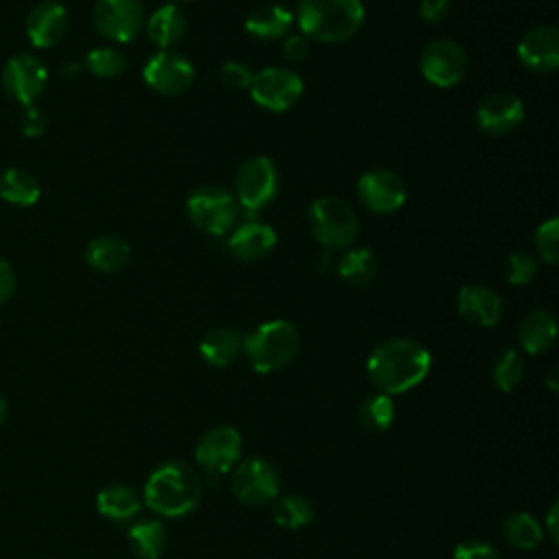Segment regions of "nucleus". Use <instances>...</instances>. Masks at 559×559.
Masks as SVG:
<instances>
[{
	"label": "nucleus",
	"instance_id": "8",
	"mask_svg": "<svg viewBox=\"0 0 559 559\" xmlns=\"http://www.w3.org/2000/svg\"><path fill=\"white\" fill-rule=\"evenodd\" d=\"M251 98L266 111L282 114L290 109L304 94V81L297 72L280 66L264 68L251 76Z\"/></svg>",
	"mask_w": 559,
	"mask_h": 559
},
{
	"label": "nucleus",
	"instance_id": "17",
	"mask_svg": "<svg viewBox=\"0 0 559 559\" xmlns=\"http://www.w3.org/2000/svg\"><path fill=\"white\" fill-rule=\"evenodd\" d=\"M524 105L515 94L496 92L485 96L476 107V124L487 135H507L520 127Z\"/></svg>",
	"mask_w": 559,
	"mask_h": 559
},
{
	"label": "nucleus",
	"instance_id": "40",
	"mask_svg": "<svg viewBox=\"0 0 559 559\" xmlns=\"http://www.w3.org/2000/svg\"><path fill=\"white\" fill-rule=\"evenodd\" d=\"M454 559H500V557L496 548H491L489 544H483L478 539H467L454 548Z\"/></svg>",
	"mask_w": 559,
	"mask_h": 559
},
{
	"label": "nucleus",
	"instance_id": "6",
	"mask_svg": "<svg viewBox=\"0 0 559 559\" xmlns=\"http://www.w3.org/2000/svg\"><path fill=\"white\" fill-rule=\"evenodd\" d=\"M277 188L280 175L266 155L247 157L234 175V197L249 218H255L275 199Z\"/></svg>",
	"mask_w": 559,
	"mask_h": 559
},
{
	"label": "nucleus",
	"instance_id": "10",
	"mask_svg": "<svg viewBox=\"0 0 559 559\" xmlns=\"http://www.w3.org/2000/svg\"><path fill=\"white\" fill-rule=\"evenodd\" d=\"M467 52L452 39H432L419 55V70L424 79L437 87H452L467 74Z\"/></svg>",
	"mask_w": 559,
	"mask_h": 559
},
{
	"label": "nucleus",
	"instance_id": "31",
	"mask_svg": "<svg viewBox=\"0 0 559 559\" xmlns=\"http://www.w3.org/2000/svg\"><path fill=\"white\" fill-rule=\"evenodd\" d=\"M393 415H395L393 400L391 395H384V393L369 395L358 406V421L369 432L386 430L393 424Z\"/></svg>",
	"mask_w": 559,
	"mask_h": 559
},
{
	"label": "nucleus",
	"instance_id": "1",
	"mask_svg": "<svg viewBox=\"0 0 559 559\" xmlns=\"http://www.w3.org/2000/svg\"><path fill=\"white\" fill-rule=\"evenodd\" d=\"M430 371L428 349L413 338H389L367 358V373L384 395L404 393L417 386Z\"/></svg>",
	"mask_w": 559,
	"mask_h": 559
},
{
	"label": "nucleus",
	"instance_id": "23",
	"mask_svg": "<svg viewBox=\"0 0 559 559\" xmlns=\"http://www.w3.org/2000/svg\"><path fill=\"white\" fill-rule=\"evenodd\" d=\"M186 26L188 20L183 11L175 2H168L151 13L146 22V35L157 48L170 50L186 35Z\"/></svg>",
	"mask_w": 559,
	"mask_h": 559
},
{
	"label": "nucleus",
	"instance_id": "33",
	"mask_svg": "<svg viewBox=\"0 0 559 559\" xmlns=\"http://www.w3.org/2000/svg\"><path fill=\"white\" fill-rule=\"evenodd\" d=\"M493 382L502 393H509L513 389L520 386V382L524 380V358L518 349H504L491 369Z\"/></svg>",
	"mask_w": 559,
	"mask_h": 559
},
{
	"label": "nucleus",
	"instance_id": "16",
	"mask_svg": "<svg viewBox=\"0 0 559 559\" xmlns=\"http://www.w3.org/2000/svg\"><path fill=\"white\" fill-rule=\"evenodd\" d=\"M518 59L531 72H555L559 66V31L550 24L526 31L518 41Z\"/></svg>",
	"mask_w": 559,
	"mask_h": 559
},
{
	"label": "nucleus",
	"instance_id": "19",
	"mask_svg": "<svg viewBox=\"0 0 559 559\" xmlns=\"http://www.w3.org/2000/svg\"><path fill=\"white\" fill-rule=\"evenodd\" d=\"M459 314L480 328H491L502 317V299L485 284H467L456 295Z\"/></svg>",
	"mask_w": 559,
	"mask_h": 559
},
{
	"label": "nucleus",
	"instance_id": "36",
	"mask_svg": "<svg viewBox=\"0 0 559 559\" xmlns=\"http://www.w3.org/2000/svg\"><path fill=\"white\" fill-rule=\"evenodd\" d=\"M537 258L528 251H513L509 258H507V280L509 284L513 286H524V284H531L537 275Z\"/></svg>",
	"mask_w": 559,
	"mask_h": 559
},
{
	"label": "nucleus",
	"instance_id": "38",
	"mask_svg": "<svg viewBox=\"0 0 559 559\" xmlns=\"http://www.w3.org/2000/svg\"><path fill=\"white\" fill-rule=\"evenodd\" d=\"M46 114L35 107V105H28L22 109V116H20V131L24 138H41L46 133Z\"/></svg>",
	"mask_w": 559,
	"mask_h": 559
},
{
	"label": "nucleus",
	"instance_id": "29",
	"mask_svg": "<svg viewBox=\"0 0 559 559\" xmlns=\"http://www.w3.org/2000/svg\"><path fill=\"white\" fill-rule=\"evenodd\" d=\"M271 513L277 526L297 531L312 520V504L308 498L299 493H284L273 500Z\"/></svg>",
	"mask_w": 559,
	"mask_h": 559
},
{
	"label": "nucleus",
	"instance_id": "12",
	"mask_svg": "<svg viewBox=\"0 0 559 559\" xmlns=\"http://www.w3.org/2000/svg\"><path fill=\"white\" fill-rule=\"evenodd\" d=\"M229 485L234 496L251 507L273 502L280 493V476L264 459H245L236 463Z\"/></svg>",
	"mask_w": 559,
	"mask_h": 559
},
{
	"label": "nucleus",
	"instance_id": "37",
	"mask_svg": "<svg viewBox=\"0 0 559 559\" xmlns=\"http://www.w3.org/2000/svg\"><path fill=\"white\" fill-rule=\"evenodd\" d=\"M221 81H223V85H227V87H231V90H249V83H251V76H253V72L245 66V63H240V61H236V59H231V61H225L223 66H221Z\"/></svg>",
	"mask_w": 559,
	"mask_h": 559
},
{
	"label": "nucleus",
	"instance_id": "44",
	"mask_svg": "<svg viewBox=\"0 0 559 559\" xmlns=\"http://www.w3.org/2000/svg\"><path fill=\"white\" fill-rule=\"evenodd\" d=\"M7 415H9V404H7V400L0 395V426L4 424Z\"/></svg>",
	"mask_w": 559,
	"mask_h": 559
},
{
	"label": "nucleus",
	"instance_id": "3",
	"mask_svg": "<svg viewBox=\"0 0 559 559\" xmlns=\"http://www.w3.org/2000/svg\"><path fill=\"white\" fill-rule=\"evenodd\" d=\"M365 20L360 0H299L297 26L310 41L341 44L354 37Z\"/></svg>",
	"mask_w": 559,
	"mask_h": 559
},
{
	"label": "nucleus",
	"instance_id": "13",
	"mask_svg": "<svg viewBox=\"0 0 559 559\" xmlns=\"http://www.w3.org/2000/svg\"><path fill=\"white\" fill-rule=\"evenodd\" d=\"M142 76L151 90L164 96L183 94L194 81L192 61L177 50H159L144 63Z\"/></svg>",
	"mask_w": 559,
	"mask_h": 559
},
{
	"label": "nucleus",
	"instance_id": "9",
	"mask_svg": "<svg viewBox=\"0 0 559 559\" xmlns=\"http://www.w3.org/2000/svg\"><path fill=\"white\" fill-rule=\"evenodd\" d=\"M0 83L11 100L28 107L35 105V100L44 94L48 83V70L35 55L20 52L7 59V63L2 66Z\"/></svg>",
	"mask_w": 559,
	"mask_h": 559
},
{
	"label": "nucleus",
	"instance_id": "22",
	"mask_svg": "<svg viewBox=\"0 0 559 559\" xmlns=\"http://www.w3.org/2000/svg\"><path fill=\"white\" fill-rule=\"evenodd\" d=\"M557 338V319L548 310H531L518 325V343L526 354L550 349Z\"/></svg>",
	"mask_w": 559,
	"mask_h": 559
},
{
	"label": "nucleus",
	"instance_id": "24",
	"mask_svg": "<svg viewBox=\"0 0 559 559\" xmlns=\"http://www.w3.org/2000/svg\"><path fill=\"white\" fill-rule=\"evenodd\" d=\"M131 249L127 240L114 234L96 236L85 247V262L98 273H116L129 262Z\"/></svg>",
	"mask_w": 559,
	"mask_h": 559
},
{
	"label": "nucleus",
	"instance_id": "28",
	"mask_svg": "<svg viewBox=\"0 0 559 559\" xmlns=\"http://www.w3.org/2000/svg\"><path fill=\"white\" fill-rule=\"evenodd\" d=\"M127 539L138 559H157L166 548V528L157 520H138L129 526Z\"/></svg>",
	"mask_w": 559,
	"mask_h": 559
},
{
	"label": "nucleus",
	"instance_id": "27",
	"mask_svg": "<svg viewBox=\"0 0 559 559\" xmlns=\"http://www.w3.org/2000/svg\"><path fill=\"white\" fill-rule=\"evenodd\" d=\"M199 352L205 362L214 367H225L234 362L242 352V336L231 328H214L201 338Z\"/></svg>",
	"mask_w": 559,
	"mask_h": 559
},
{
	"label": "nucleus",
	"instance_id": "18",
	"mask_svg": "<svg viewBox=\"0 0 559 559\" xmlns=\"http://www.w3.org/2000/svg\"><path fill=\"white\" fill-rule=\"evenodd\" d=\"M68 11L57 0L37 2L26 15V37L35 48H52L68 33Z\"/></svg>",
	"mask_w": 559,
	"mask_h": 559
},
{
	"label": "nucleus",
	"instance_id": "35",
	"mask_svg": "<svg viewBox=\"0 0 559 559\" xmlns=\"http://www.w3.org/2000/svg\"><path fill=\"white\" fill-rule=\"evenodd\" d=\"M535 249L539 253V258L546 264H557L559 262V218L550 216L548 221H544L533 236Z\"/></svg>",
	"mask_w": 559,
	"mask_h": 559
},
{
	"label": "nucleus",
	"instance_id": "42",
	"mask_svg": "<svg viewBox=\"0 0 559 559\" xmlns=\"http://www.w3.org/2000/svg\"><path fill=\"white\" fill-rule=\"evenodd\" d=\"M17 288V277L13 266L0 255V306H4Z\"/></svg>",
	"mask_w": 559,
	"mask_h": 559
},
{
	"label": "nucleus",
	"instance_id": "41",
	"mask_svg": "<svg viewBox=\"0 0 559 559\" xmlns=\"http://www.w3.org/2000/svg\"><path fill=\"white\" fill-rule=\"evenodd\" d=\"M452 9V0H421L419 2V13L426 22L439 24L450 15Z\"/></svg>",
	"mask_w": 559,
	"mask_h": 559
},
{
	"label": "nucleus",
	"instance_id": "43",
	"mask_svg": "<svg viewBox=\"0 0 559 559\" xmlns=\"http://www.w3.org/2000/svg\"><path fill=\"white\" fill-rule=\"evenodd\" d=\"M79 72H81V66H79L76 61H72V63H66V66L61 68V74H63L66 79H74Z\"/></svg>",
	"mask_w": 559,
	"mask_h": 559
},
{
	"label": "nucleus",
	"instance_id": "15",
	"mask_svg": "<svg viewBox=\"0 0 559 559\" xmlns=\"http://www.w3.org/2000/svg\"><path fill=\"white\" fill-rule=\"evenodd\" d=\"M356 194L365 207L378 214H391L406 203V183L386 168L367 170L358 177Z\"/></svg>",
	"mask_w": 559,
	"mask_h": 559
},
{
	"label": "nucleus",
	"instance_id": "25",
	"mask_svg": "<svg viewBox=\"0 0 559 559\" xmlns=\"http://www.w3.org/2000/svg\"><path fill=\"white\" fill-rule=\"evenodd\" d=\"M98 513L114 522H129L142 509V498L131 485H109L96 496Z\"/></svg>",
	"mask_w": 559,
	"mask_h": 559
},
{
	"label": "nucleus",
	"instance_id": "30",
	"mask_svg": "<svg viewBox=\"0 0 559 559\" xmlns=\"http://www.w3.org/2000/svg\"><path fill=\"white\" fill-rule=\"evenodd\" d=\"M378 273V260L369 249H347L338 260V275L354 286L369 284Z\"/></svg>",
	"mask_w": 559,
	"mask_h": 559
},
{
	"label": "nucleus",
	"instance_id": "34",
	"mask_svg": "<svg viewBox=\"0 0 559 559\" xmlns=\"http://www.w3.org/2000/svg\"><path fill=\"white\" fill-rule=\"evenodd\" d=\"M85 68L98 79H114L124 72L127 59L111 46H98L85 55Z\"/></svg>",
	"mask_w": 559,
	"mask_h": 559
},
{
	"label": "nucleus",
	"instance_id": "39",
	"mask_svg": "<svg viewBox=\"0 0 559 559\" xmlns=\"http://www.w3.org/2000/svg\"><path fill=\"white\" fill-rule=\"evenodd\" d=\"M282 55L290 63H301L310 55V39L301 33L297 35H286L282 44Z\"/></svg>",
	"mask_w": 559,
	"mask_h": 559
},
{
	"label": "nucleus",
	"instance_id": "45",
	"mask_svg": "<svg viewBox=\"0 0 559 559\" xmlns=\"http://www.w3.org/2000/svg\"><path fill=\"white\" fill-rule=\"evenodd\" d=\"M173 2H175V4H177V2H190V0H173Z\"/></svg>",
	"mask_w": 559,
	"mask_h": 559
},
{
	"label": "nucleus",
	"instance_id": "32",
	"mask_svg": "<svg viewBox=\"0 0 559 559\" xmlns=\"http://www.w3.org/2000/svg\"><path fill=\"white\" fill-rule=\"evenodd\" d=\"M504 535H507V539L515 548L528 550V548H535L542 542L544 531H542L539 522L533 515H528V513H511L504 520Z\"/></svg>",
	"mask_w": 559,
	"mask_h": 559
},
{
	"label": "nucleus",
	"instance_id": "20",
	"mask_svg": "<svg viewBox=\"0 0 559 559\" xmlns=\"http://www.w3.org/2000/svg\"><path fill=\"white\" fill-rule=\"evenodd\" d=\"M275 242H277V234L271 225L249 218L231 231L227 247L238 260L255 262L266 258L273 251Z\"/></svg>",
	"mask_w": 559,
	"mask_h": 559
},
{
	"label": "nucleus",
	"instance_id": "11",
	"mask_svg": "<svg viewBox=\"0 0 559 559\" xmlns=\"http://www.w3.org/2000/svg\"><path fill=\"white\" fill-rule=\"evenodd\" d=\"M92 22L96 33L107 41L127 44L135 39L142 28V0H96Z\"/></svg>",
	"mask_w": 559,
	"mask_h": 559
},
{
	"label": "nucleus",
	"instance_id": "26",
	"mask_svg": "<svg viewBox=\"0 0 559 559\" xmlns=\"http://www.w3.org/2000/svg\"><path fill=\"white\" fill-rule=\"evenodd\" d=\"M41 188L33 173L24 168H4L0 173V199L15 207H31L39 201Z\"/></svg>",
	"mask_w": 559,
	"mask_h": 559
},
{
	"label": "nucleus",
	"instance_id": "14",
	"mask_svg": "<svg viewBox=\"0 0 559 559\" xmlns=\"http://www.w3.org/2000/svg\"><path fill=\"white\" fill-rule=\"evenodd\" d=\"M240 435L231 426L210 428L194 448V459L207 478H216L236 467L240 459Z\"/></svg>",
	"mask_w": 559,
	"mask_h": 559
},
{
	"label": "nucleus",
	"instance_id": "4",
	"mask_svg": "<svg viewBox=\"0 0 559 559\" xmlns=\"http://www.w3.org/2000/svg\"><path fill=\"white\" fill-rule=\"evenodd\" d=\"M299 349V332L286 319L264 321L242 336V352L258 373H273L286 367Z\"/></svg>",
	"mask_w": 559,
	"mask_h": 559
},
{
	"label": "nucleus",
	"instance_id": "7",
	"mask_svg": "<svg viewBox=\"0 0 559 559\" xmlns=\"http://www.w3.org/2000/svg\"><path fill=\"white\" fill-rule=\"evenodd\" d=\"M186 212L192 225L199 227L201 231L210 236H223L236 225L240 216V205L234 192H229L223 186L207 183L197 188L188 197Z\"/></svg>",
	"mask_w": 559,
	"mask_h": 559
},
{
	"label": "nucleus",
	"instance_id": "2",
	"mask_svg": "<svg viewBox=\"0 0 559 559\" xmlns=\"http://www.w3.org/2000/svg\"><path fill=\"white\" fill-rule=\"evenodd\" d=\"M201 496V476L179 461L159 465L144 485V504L164 518H181L194 511Z\"/></svg>",
	"mask_w": 559,
	"mask_h": 559
},
{
	"label": "nucleus",
	"instance_id": "5",
	"mask_svg": "<svg viewBox=\"0 0 559 559\" xmlns=\"http://www.w3.org/2000/svg\"><path fill=\"white\" fill-rule=\"evenodd\" d=\"M308 227L319 245L328 251L349 247L360 231L358 216L349 203L338 197L325 194L310 203Z\"/></svg>",
	"mask_w": 559,
	"mask_h": 559
},
{
	"label": "nucleus",
	"instance_id": "21",
	"mask_svg": "<svg viewBox=\"0 0 559 559\" xmlns=\"http://www.w3.org/2000/svg\"><path fill=\"white\" fill-rule=\"evenodd\" d=\"M295 15L275 2H264L258 4L249 11V15L245 17V31L260 41H277L284 39L288 35V31L293 28Z\"/></svg>",
	"mask_w": 559,
	"mask_h": 559
}]
</instances>
